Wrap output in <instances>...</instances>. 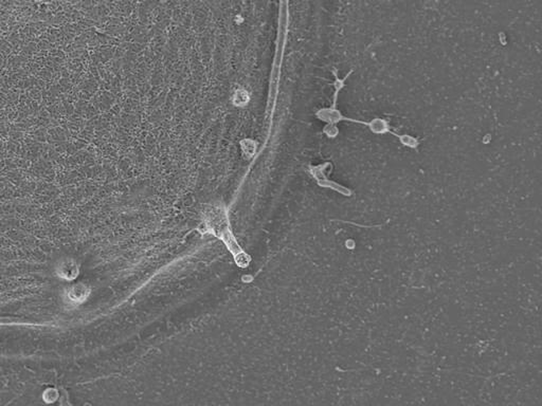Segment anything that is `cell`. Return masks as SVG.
Returning a JSON list of instances; mask_svg holds the SVG:
<instances>
[{"instance_id": "obj_1", "label": "cell", "mask_w": 542, "mask_h": 406, "mask_svg": "<svg viewBox=\"0 0 542 406\" xmlns=\"http://www.w3.org/2000/svg\"><path fill=\"white\" fill-rule=\"evenodd\" d=\"M350 74H351V72L347 73V75H345L343 79H339V77L336 75L334 104H332V106H330L329 108L321 109V110L318 112L319 119L322 120V121H326L328 123V125H335V126H336V124L339 123V122H352V123H355V124L365 125V126H367L375 135H386V134L392 135L396 139H398V141L400 142V144H402L406 147L412 148V150H416V148L420 146L419 139L410 136V135H400V134H397V132L393 131L391 129L389 122L386 120L380 119V118H376V119H373L371 121H361V120H357V119H351V118H347V116L343 115L341 112H340V110H338L337 101H338L339 92L341 91L342 88H344L345 81L348 79Z\"/></svg>"}]
</instances>
